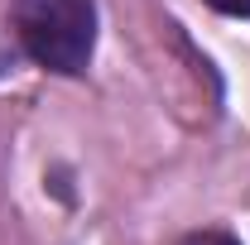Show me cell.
Listing matches in <instances>:
<instances>
[{
    "label": "cell",
    "instance_id": "obj_2",
    "mask_svg": "<svg viewBox=\"0 0 250 245\" xmlns=\"http://www.w3.org/2000/svg\"><path fill=\"white\" fill-rule=\"evenodd\" d=\"M183 245H241V241L226 236V231H197V236H188Z\"/></svg>",
    "mask_w": 250,
    "mask_h": 245
},
{
    "label": "cell",
    "instance_id": "obj_3",
    "mask_svg": "<svg viewBox=\"0 0 250 245\" xmlns=\"http://www.w3.org/2000/svg\"><path fill=\"white\" fill-rule=\"evenodd\" d=\"M212 10H221V15H236V20H250V0H207Z\"/></svg>",
    "mask_w": 250,
    "mask_h": 245
},
{
    "label": "cell",
    "instance_id": "obj_1",
    "mask_svg": "<svg viewBox=\"0 0 250 245\" xmlns=\"http://www.w3.org/2000/svg\"><path fill=\"white\" fill-rule=\"evenodd\" d=\"M15 34L39 67L82 72L96 48V5L92 0H15Z\"/></svg>",
    "mask_w": 250,
    "mask_h": 245
}]
</instances>
